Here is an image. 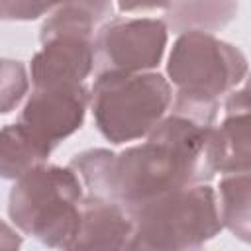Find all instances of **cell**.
<instances>
[{"instance_id": "1", "label": "cell", "mask_w": 251, "mask_h": 251, "mask_svg": "<svg viewBox=\"0 0 251 251\" xmlns=\"http://www.w3.org/2000/svg\"><path fill=\"white\" fill-rule=\"evenodd\" d=\"M212 131L214 126L165 114L141 145L122 153L88 149L75 155L69 167L78 175L86 194L131 212L165 192L212 180Z\"/></svg>"}, {"instance_id": "2", "label": "cell", "mask_w": 251, "mask_h": 251, "mask_svg": "<svg viewBox=\"0 0 251 251\" xmlns=\"http://www.w3.org/2000/svg\"><path fill=\"white\" fill-rule=\"evenodd\" d=\"M82 188L71 167L41 163L16 178L8 200L10 220L47 247L71 249L80 222Z\"/></svg>"}, {"instance_id": "3", "label": "cell", "mask_w": 251, "mask_h": 251, "mask_svg": "<svg viewBox=\"0 0 251 251\" xmlns=\"http://www.w3.org/2000/svg\"><path fill=\"white\" fill-rule=\"evenodd\" d=\"M127 214L133 224L129 249H198L222 231L216 192L204 182L165 192Z\"/></svg>"}, {"instance_id": "4", "label": "cell", "mask_w": 251, "mask_h": 251, "mask_svg": "<svg viewBox=\"0 0 251 251\" xmlns=\"http://www.w3.org/2000/svg\"><path fill=\"white\" fill-rule=\"evenodd\" d=\"M171 100L169 80L153 71L102 73L90 88L94 124L114 145L145 137L167 114Z\"/></svg>"}, {"instance_id": "5", "label": "cell", "mask_w": 251, "mask_h": 251, "mask_svg": "<svg viewBox=\"0 0 251 251\" xmlns=\"http://www.w3.org/2000/svg\"><path fill=\"white\" fill-rule=\"evenodd\" d=\"M176 92L220 100L243 82L247 57L241 49L206 31H184L176 37L167 63Z\"/></svg>"}, {"instance_id": "6", "label": "cell", "mask_w": 251, "mask_h": 251, "mask_svg": "<svg viewBox=\"0 0 251 251\" xmlns=\"http://www.w3.org/2000/svg\"><path fill=\"white\" fill-rule=\"evenodd\" d=\"M163 20H108L92 37L94 69L102 73H143L155 69L167 47Z\"/></svg>"}, {"instance_id": "7", "label": "cell", "mask_w": 251, "mask_h": 251, "mask_svg": "<svg viewBox=\"0 0 251 251\" xmlns=\"http://www.w3.org/2000/svg\"><path fill=\"white\" fill-rule=\"evenodd\" d=\"M88 104L90 90L82 82L39 86L29 94L18 124L43 147L53 151L82 126Z\"/></svg>"}, {"instance_id": "8", "label": "cell", "mask_w": 251, "mask_h": 251, "mask_svg": "<svg viewBox=\"0 0 251 251\" xmlns=\"http://www.w3.org/2000/svg\"><path fill=\"white\" fill-rule=\"evenodd\" d=\"M43 47L31 59V82L39 86L78 84L94 69L92 39L57 35L41 41Z\"/></svg>"}, {"instance_id": "9", "label": "cell", "mask_w": 251, "mask_h": 251, "mask_svg": "<svg viewBox=\"0 0 251 251\" xmlns=\"http://www.w3.org/2000/svg\"><path fill=\"white\" fill-rule=\"evenodd\" d=\"M131 233V218L120 204L86 194L80 200V222L71 249H129Z\"/></svg>"}, {"instance_id": "10", "label": "cell", "mask_w": 251, "mask_h": 251, "mask_svg": "<svg viewBox=\"0 0 251 251\" xmlns=\"http://www.w3.org/2000/svg\"><path fill=\"white\" fill-rule=\"evenodd\" d=\"M112 0H61L51 16L43 22L39 39L47 41L57 35H75L92 39L102 24L112 20Z\"/></svg>"}, {"instance_id": "11", "label": "cell", "mask_w": 251, "mask_h": 251, "mask_svg": "<svg viewBox=\"0 0 251 251\" xmlns=\"http://www.w3.org/2000/svg\"><path fill=\"white\" fill-rule=\"evenodd\" d=\"M237 0H173L165 12V25L176 33L218 31L237 16Z\"/></svg>"}, {"instance_id": "12", "label": "cell", "mask_w": 251, "mask_h": 251, "mask_svg": "<svg viewBox=\"0 0 251 251\" xmlns=\"http://www.w3.org/2000/svg\"><path fill=\"white\" fill-rule=\"evenodd\" d=\"M212 161L216 173H243L251 167L249 112L226 114L220 127L212 131Z\"/></svg>"}, {"instance_id": "13", "label": "cell", "mask_w": 251, "mask_h": 251, "mask_svg": "<svg viewBox=\"0 0 251 251\" xmlns=\"http://www.w3.org/2000/svg\"><path fill=\"white\" fill-rule=\"evenodd\" d=\"M51 151L20 124L0 129V178H20L33 167L47 163Z\"/></svg>"}, {"instance_id": "14", "label": "cell", "mask_w": 251, "mask_h": 251, "mask_svg": "<svg viewBox=\"0 0 251 251\" xmlns=\"http://www.w3.org/2000/svg\"><path fill=\"white\" fill-rule=\"evenodd\" d=\"M218 212L222 220V227H227L241 241H249L251 235V176L249 171L243 173H227L220 180Z\"/></svg>"}, {"instance_id": "15", "label": "cell", "mask_w": 251, "mask_h": 251, "mask_svg": "<svg viewBox=\"0 0 251 251\" xmlns=\"http://www.w3.org/2000/svg\"><path fill=\"white\" fill-rule=\"evenodd\" d=\"M29 78L24 63L0 59V114H10L27 94Z\"/></svg>"}, {"instance_id": "16", "label": "cell", "mask_w": 251, "mask_h": 251, "mask_svg": "<svg viewBox=\"0 0 251 251\" xmlns=\"http://www.w3.org/2000/svg\"><path fill=\"white\" fill-rule=\"evenodd\" d=\"M61 0H0V20L29 22L51 12Z\"/></svg>"}, {"instance_id": "17", "label": "cell", "mask_w": 251, "mask_h": 251, "mask_svg": "<svg viewBox=\"0 0 251 251\" xmlns=\"http://www.w3.org/2000/svg\"><path fill=\"white\" fill-rule=\"evenodd\" d=\"M122 12H139V10H167L173 0H116Z\"/></svg>"}, {"instance_id": "18", "label": "cell", "mask_w": 251, "mask_h": 251, "mask_svg": "<svg viewBox=\"0 0 251 251\" xmlns=\"http://www.w3.org/2000/svg\"><path fill=\"white\" fill-rule=\"evenodd\" d=\"M22 245V237L0 220V249H18Z\"/></svg>"}]
</instances>
